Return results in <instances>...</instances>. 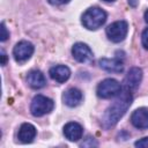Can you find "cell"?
I'll return each mask as SVG.
<instances>
[{"label":"cell","mask_w":148,"mask_h":148,"mask_svg":"<svg viewBox=\"0 0 148 148\" xmlns=\"http://www.w3.org/2000/svg\"><path fill=\"white\" fill-rule=\"evenodd\" d=\"M81 21L84 28L89 30H96L105 23L106 13L99 7H91L83 13Z\"/></svg>","instance_id":"cell-2"},{"label":"cell","mask_w":148,"mask_h":148,"mask_svg":"<svg viewBox=\"0 0 148 148\" xmlns=\"http://www.w3.org/2000/svg\"><path fill=\"white\" fill-rule=\"evenodd\" d=\"M128 31V24L126 21H116L108 25L106 28V36L113 43H119L125 39Z\"/></svg>","instance_id":"cell-5"},{"label":"cell","mask_w":148,"mask_h":148,"mask_svg":"<svg viewBox=\"0 0 148 148\" xmlns=\"http://www.w3.org/2000/svg\"><path fill=\"white\" fill-rule=\"evenodd\" d=\"M132 94L128 90H124L119 92V96L117 99L105 110L103 117H102V126L104 128H110L114 126L119 119L126 113L127 109L132 104Z\"/></svg>","instance_id":"cell-1"},{"label":"cell","mask_w":148,"mask_h":148,"mask_svg":"<svg viewBox=\"0 0 148 148\" xmlns=\"http://www.w3.org/2000/svg\"><path fill=\"white\" fill-rule=\"evenodd\" d=\"M27 82L34 89H40L46 84L45 76L40 71H31V72H29L28 76H27Z\"/></svg>","instance_id":"cell-15"},{"label":"cell","mask_w":148,"mask_h":148,"mask_svg":"<svg viewBox=\"0 0 148 148\" xmlns=\"http://www.w3.org/2000/svg\"><path fill=\"white\" fill-rule=\"evenodd\" d=\"M82 133H83L82 126L80 124H77V123L71 121V123H67L64 126V135L69 141H77V140H80L82 138Z\"/></svg>","instance_id":"cell-10"},{"label":"cell","mask_w":148,"mask_h":148,"mask_svg":"<svg viewBox=\"0 0 148 148\" xmlns=\"http://www.w3.org/2000/svg\"><path fill=\"white\" fill-rule=\"evenodd\" d=\"M121 90L120 83L114 79H105L103 80L96 89L97 96L101 98H111L118 95Z\"/></svg>","instance_id":"cell-4"},{"label":"cell","mask_w":148,"mask_h":148,"mask_svg":"<svg viewBox=\"0 0 148 148\" xmlns=\"http://www.w3.org/2000/svg\"><path fill=\"white\" fill-rule=\"evenodd\" d=\"M62 101L67 106H77L82 101V92L76 88H71L64 92Z\"/></svg>","instance_id":"cell-12"},{"label":"cell","mask_w":148,"mask_h":148,"mask_svg":"<svg viewBox=\"0 0 148 148\" xmlns=\"http://www.w3.org/2000/svg\"><path fill=\"white\" fill-rule=\"evenodd\" d=\"M49 1H50V3H52V5H62V3L68 2L69 0H49Z\"/></svg>","instance_id":"cell-19"},{"label":"cell","mask_w":148,"mask_h":148,"mask_svg":"<svg viewBox=\"0 0 148 148\" xmlns=\"http://www.w3.org/2000/svg\"><path fill=\"white\" fill-rule=\"evenodd\" d=\"M141 80H142V71H141V68H139V67H132L128 71V73L126 74L125 79H124L125 89L128 90V91H131V92L134 91L139 87Z\"/></svg>","instance_id":"cell-7"},{"label":"cell","mask_w":148,"mask_h":148,"mask_svg":"<svg viewBox=\"0 0 148 148\" xmlns=\"http://www.w3.org/2000/svg\"><path fill=\"white\" fill-rule=\"evenodd\" d=\"M134 145H135V147H140V148H148V136H147V138H142L141 140H138Z\"/></svg>","instance_id":"cell-18"},{"label":"cell","mask_w":148,"mask_h":148,"mask_svg":"<svg viewBox=\"0 0 148 148\" xmlns=\"http://www.w3.org/2000/svg\"><path fill=\"white\" fill-rule=\"evenodd\" d=\"M131 123L139 130L148 128V110L145 108L136 109L131 116Z\"/></svg>","instance_id":"cell-9"},{"label":"cell","mask_w":148,"mask_h":148,"mask_svg":"<svg viewBox=\"0 0 148 148\" xmlns=\"http://www.w3.org/2000/svg\"><path fill=\"white\" fill-rule=\"evenodd\" d=\"M72 54L79 62H89L92 60V51L84 43H76L72 47Z\"/></svg>","instance_id":"cell-8"},{"label":"cell","mask_w":148,"mask_h":148,"mask_svg":"<svg viewBox=\"0 0 148 148\" xmlns=\"http://www.w3.org/2000/svg\"><path fill=\"white\" fill-rule=\"evenodd\" d=\"M141 40H142V45L146 50H148V28L143 30L142 36H141Z\"/></svg>","instance_id":"cell-17"},{"label":"cell","mask_w":148,"mask_h":148,"mask_svg":"<svg viewBox=\"0 0 148 148\" xmlns=\"http://www.w3.org/2000/svg\"><path fill=\"white\" fill-rule=\"evenodd\" d=\"M1 65L2 66H5L6 65V61H7V56H6V53L3 52V51H1Z\"/></svg>","instance_id":"cell-20"},{"label":"cell","mask_w":148,"mask_h":148,"mask_svg":"<svg viewBox=\"0 0 148 148\" xmlns=\"http://www.w3.org/2000/svg\"><path fill=\"white\" fill-rule=\"evenodd\" d=\"M145 21L148 23V9L146 10V13H145Z\"/></svg>","instance_id":"cell-22"},{"label":"cell","mask_w":148,"mask_h":148,"mask_svg":"<svg viewBox=\"0 0 148 148\" xmlns=\"http://www.w3.org/2000/svg\"><path fill=\"white\" fill-rule=\"evenodd\" d=\"M104 1H106V2H112V1H114V0H104Z\"/></svg>","instance_id":"cell-23"},{"label":"cell","mask_w":148,"mask_h":148,"mask_svg":"<svg viewBox=\"0 0 148 148\" xmlns=\"http://www.w3.org/2000/svg\"><path fill=\"white\" fill-rule=\"evenodd\" d=\"M53 106L54 103L51 98L43 95H37L31 101L30 111L35 117H42L44 114L50 113L53 110Z\"/></svg>","instance_id":"cell-3"},{"label":"cell","mask_w":148,"mask_h":148,"mask_svg":"<svg viewBox=\"0 0 148 148\" xmlns=\"http://www.w3.org/2000/svg\"><path fill=\"white\" fill-rule=\"evenodd\" d=\"M0 29H1V35H0V40L1 42H5L8 37H9V34H8V31H7V29H6V25H5V23L2 22L1 23V25H0Z\"/></svg>","instance_id":"cell-16"},{"label":"cell","mask_w":148,"mask_h":148,"mask_svg":"<svg viewBox=\"0 0 148 148\" xmlns=\"http://www.w3.org/2000/svg\"><path fill=\"white\" fill-rule=\"evenodd\" d=\"M50 76L52 80H54L56 82L58 83H64L66 82L69 76H71V71L67 66H64V65H58V66H54L50 69L49 72Z\"/></svg>","instance_id":"cell-11"},{"label":"cell","mask_w":148,"mask_h":148,"mask_svg":"<svg viewBox=\"0 0 148 148\" xmlns=\"http://www.w3.org/2000/svg\"><path fill=\"white\" fill-rule=\"evenodd\" d=\"M99 66L104 71L109 73H120L124 69L123 61L119 59H108V58H102L99 60Z\"/></svg>","instance_id":"cell-14"},{"label":"cell","mask_w":148,"mask_h":148,"mask_svg":"<svg viewBox=\"0 0 148 148\" xmlns=\"http://www.w3.org/2000/svg\"><path fill=\"white\" fill-rule=\"evenodd\" d=\"M36 133H37V131L34 125H31L29 123L22 124L18 130V140L23 143H30L35 139Z\"/></svg>","instance_id":"cell-13"},{"label":"cell","mask_w":148,"mask_h":148,"mask_svg":"<svg viewBox=\"0 0 148 148\" xmlns=\"http://www.w3.org/2000/svg\"><path fill=\"white\" fill-rule=\"evenodd\" d=\"M34 53V45L28 40H21L18 42L13 50L14 59L17 62H24L27 61Z\"/></svg>","instance_id":"cell-6"},{"label":"cell","mask_w":148,"mask_h":148,"mask_svg":"<svg viewBox=\"0 0 148 148\" xmlns=\"http://www.w3.org/2000/svg\"><path fill=\"white\" fill-rule=\"evenodd\" d=\"M128 3L132 7H136V5L139 3V0H128Z\"/></svg>","instance_id":"cell-21"}]
</instances>
